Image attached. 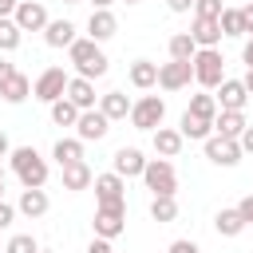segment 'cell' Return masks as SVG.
Here are the masks:
<instances>
[{"label":"cell","instance_id":"obj_1","mask_svg":"<svg viewBox=\"0 0 253 253\" xmlns=\"http://www.w3.org/2000/svg\"><path fill=\"white\" fill-rule=\"evenodd\" d=\"M67 55H71V63H75V71L83 75V79H99V75H107V55L99 51V43L87 36V40H75L71 47H67Z\"/></svg>","mask_w":253,"mask_h":253},{"label":"cell","instance_id":"obj_2","mask_svg":"<svg viewBox=\"0 0 253 253\" xmlns=\"http://www.w3.org/2000/svg\"><path fill=\"white\" fill-rule=\"evenodd\" d=\"M12 170H16V178H20L24 186H43V182H47V162L40 158L36 146L12 150Z\"/></svg>","mask_w":253,"mask_h":253},{"label":"cell","instance_id":"obj_3","mask_svg":"<svg viewBox=\"0 0 253 253\" xmlns=\"http://www.w3.org/2000/svg\"><path fill=\"white\" fill-rule=\"evenodd\" d=\"M194 79L206 91H217V83L225 79V59H221L217 47H198V55H194Z\"/></svg>","mask_w":253,"mask_h":253},{"label":"cell","instance_id":"obj_4","mask_svg":"<svg viewBox=\"0 0 253 253\" xmlns=\"http://www.w3.org/2000/svg\"><path fill=\"white\" fill-rule=\"evenodd\" d=\"M126 229V202H103L95 210V237H119Z\"/></svg>","mask_w":253,"mask_h":253},{"label":"cell","instance_id":"obj_5","mask_svg":"<svg viewBox=\"0 0 253 253\" xmlns=\"http://www.w3.org/2000/svg\"><path fill=\"white\" fill-rule=\"evenodd\" d=\"M162 119H166V103H162L158 95H142V99L130 107V123H134L138 130H158Z\"/></svg>","mask_w":253,"mask_h":253},{"label":"cell","instance_id":"obj_6","mask_svg":"<svg viewBox=\"0 0 253 253\" xmlns=\"http://www.w3.org/2000/svg\"><path fill=\"white\" fill-rule=\"evenodd\" d=\"M142 182H146V190H154V194H174V190H178V174H174V166H170L166 158H146Z\"/></svg>","mask_w":253,"mask_h":253},{"label":"cell","instance_id":"obj_7","mask_svg":"<svg viewBox=\"0 0 253 253\" xmlns=\"http://www.w3.org/2000/svg\"><path fill=\"white\" fill-rule=\"evenodd\" d=\"M190 79H194V59H170V63L158 67L162 91H182V87H190Z\"/></svg>","mask_w":253,"mask_h":253},{"label":"cell","instance_id":"obj_8","mask_svg":"<svg viewBox=\"0 0 253 253\" xmlns=\"http://www.w3.org/2000/svg\"><path fill=\"white\" fill-rule=\"evenodd\" d=\"M67 75H63V67H47L40 79H36V87H32V95L40 99V103H55V99H63L67 95Z\"/></svg>","mask_w":253,"mask_h":253},{"label":"cell","instance_id":"obj_9","mask_svg":"<svg viewBox=\"0 0 253 253\" xmlns=\"http://www.w3.org/2000/svg\"><path fill=\"white\" fill-rule=\"evenodd\" d=\"M241 142L237 138H221V134H210L206 138V158L213 162V166H237L241 162Z\"/></svg>","mask_w":253,"mask_h":253},{"label":"cell","instance_id":"obj_10","mask_svg":"<svg viewBox=\"0 0 253 253\" xmlns=\"http://www.w3.org/2000/svg\"><path fill=\"white\" fill-rule=\"evenodd\" d=\"M12 20L20 24V32H43L51 20H47V8H43V0H20L16 4V12H12Z\"/></svg>","mask_w":253,"mask_h":253},{"label":"cell","instance_id":"obj_11","mask_svg":"<svg viewBox=\"0 0 253 253\" xmlns=\"http://www.w3.org/2000/svg\"><path fill=\"white\" fill-rule=\"evenodd\" d=\"M107 130H111V119H107L103 111H95V107H91V111H83V115H79V123H75V134H79L83 142H99Z\"/></svg>","mask_w":253,"mask_h":253},{"label":"cell","instance_id":"obj_12","mask_svg":"<svg viewBox=\"0 0 253 253\" xmlns=\"http://www.w3.org/2000/svg\"><path fill=\"white\" fill-rule=\"evenodd\" d=\"M95 198H99V206L103 202H126V182H123V174H95Z\"/></svg>","mask_w":253,"mask_h":253},{"label":"cell","instance_id":"obj_13","mask_svg":"<svg viewBox=\"0 0 253 253\" xmlns=\"http://www.w3.org/2000/svg\"><path fill=\"white\" fill-rule=\"evenodd\" d=\"M142 170H146V158H142L138 146H119V150H115V174H123V178H142Z\"/></svg>","mask_w":253,"mask_h":253},{"label":"cell","instance_id":"obj_14","mask_svg":"<svg viewBox=\"0 0 253 253\" xmlns=\"http://www.w3.org/2000/svg\"><path fill=\"white\" fill-rule=\"evenodd\" d=\"M115 32H119L115 12H111V8H95V12H91V20H87V36H91L95 43H103V40H111Z\"/></svg>","mask_w":253,"mask_h":253},{"label":"cell","instance_id":"obj_15","mask_svg":"<svg viewBox=\"0 0 253 253\" xmlns=\"http://www.w3.org/2000/svg\"><path fill=\"white\" fill-rule=\"evenodd\" d=\"M245 99H249V91H245L241 79H221V83H217V103H221V111H245Z\"/></svg>","mask_w":253,"mask_h":253},{"label":"cell","instance_id":"obj_16","mask_svg":"<svg viewBox=\"0 0 253 253\" xmlns=\"http://www.w3.org/2000/svg\"><path fill=\"white\" fill-rule=\"evenodd\" d=\"M16 210H20L24 217H43V213H47V194H43V186H24Z\"/></svg>","mask_w":253,"mask_h":253},{"label":"cell","instance_id":"obj_17","mask_svg":"<svg viewBox=\"0 0 253 253\" xmlns=\"http://www.w3.org/2000/svg\"><path fill=\"white\" fill-rule=\"evenodd\" d=\"M190 36L198 40V47H217V40H221V24H217V20H210V16H194Z\"/></svg>","mask_w":253,"mask_h":253},{"label":"cell","instance_id":"obj_18","mask_svg":"<svg viewBox=\"0 0 253 253\" xmlns=\"http://www.w3.org/2000/svg\"><path fill=\"white\" fill-rule=\"evenodd\" d=\"M245 126H249L245 123V111H221L213 119V134H221V138H241Z\"/></svg>","mask_w":253,"mask_h":253},{"label":"cell","instance_id":"obj_19","mask_svg":"<svg viewBox=\"0 0 253 253\" xmlns=\"http://www.w3.org/2000/svg\"><path fill=\"white\" fill-rule=\"evenodd\" d=\"M178 130H182V138H198V142H206V138L213 134V119H202V115L186 111L182 123H178Z\"/></svg>","mask_w":253,"mask_h":253},{"label":"cell","instance_id":"obj_20","mask_svg":"<svg viewBox=\"0 0 253 253\" xmlns=\"http://www.w3.org/2000/svg\"><path fill=\"white\" fill-rule=\"evenodd\" d=\"M43 40H47V47H71L75 43V24L71 20H51L43 28Z\"/></svg>","mask_w":253,"mask_h":253},{"label":"cell","instance_id":"obj_21","mask_svg":"<svg viewBox=\"0 0 253 253\" xmlns=\"http://www.w3.org/2000/svg\"><path fill=\"white\" fill-rule=\"evenodd\" d=\"M130 107H134V103H130L123 91H107V95H99V111H103L111 123H115V119H126Z\"/></svg>","mask_w":253,"mask_h":253},{"label":"cell","instance_id":"obj_22","mask_svg":"<svg viewBox=\"0 0 253 253\" xmlns=\"http://www.w3.org/2000/svg\"><path fill=\"white\" fill-rule=\"evenodd\" d=\"M67 99H71L79 111H91V107H95V83H91V79H83V75H79V79H71V83H67Z\"/></svg>","mask_w":253,"mask_h":253},{"label":"cell","instance_id":"obj_23","mask_svg":"<svg viewBox=\"0 0 253 253\" xmlns=\"http://www.w3.org/2000/svg\"><path fill=\"white\" fill-rule=\"evenodd\" d=\"M91 182H95V174H91L87 162H71V166H63V190H87Z\"/></svg>","mask_w":253,"mask_h":253},{"label":"cell","instance_id":"obj_24","mask_svg":"<svg viewBox=\"0 0 253 253\" xmlns=\"http://www.w3.org/2000/svg\"><path fill=\"white\" fill-rule=\"evenodd\" d=\"M245 225H249V221L241 217V210H217V217H213V229H217L221 237H237Z\"/></svg>","mask_w":253,"mask_h":253},{"label":"cell","instance_id":"obj_25","mask_svg":"<svg viewBox=\"0 0 253 253\" xmlns=\"http://www.w3.org/2000/svg\"><path fill=\"white\" fill-rule=\"evenodd\" d=\"M130 83H134L138 91L154 87V83H158V63H150V59H134V63H130Z\"/></svg>","mask_w":253,"mask_h":253},{"label":"cell","instance_id":"obj_26","mask_svg":"<svg viewBox=\"0 0 253 253\" xmlns=\"http://www.w3.org/2000/svg\"><path fill=\"white\" fill-rule=\"evenodd\" d=\"M154 150H158L162 158H174V154L182 150V130H170V126H158V130H154Z\"/></svg>","mask_w":253,"mask_h":253},{"label":"cell","instance_id":"obj_27","mask_svg":"<svg viewBox=\"0 0 253 253\" xmlns=\"http://www.w3.org/2000/svg\"><path fill=\"white\" fill-rule=\"evenodd\" d=\"M51 154H55L59 170H63V166H71V162H83V138H59Z\"/></svg>","mask_w":253,"mask_h":253},{"label":"cell","instance_id":"obj_28","mask_svg":"<svg viewBox=\"0 0 253 253\" xmlns=\"http://www.w3.org/2000/svg\"><path fill=\"white\" fill-rule=\"evenodd\" d=\"M0 95H4V103H24L28 95H32V83H28V75L24 71H16L4 87H0Z\"/></svg>","mask_w":253,"mask_h":253},{"label":"cell","instance_id":"obj_29","mask_svg":"<svg viewBox=\"0 0 253 253\" xmlns=\"http://www.w3.org/2000/svg\"><path fill=\"white\" fill-rule=\"evenodd\" d=\"M150 217L154 221H174L178 217V202H174V194H154V202H150Z\"/></svg>","mask_w":253,"mask_h":253},{"label":"cell","instance_id":"obj_30","mask_svg":"<svg viewBox=\"0 0 253 253\" xmlns=\"http://www.w3.org/2000/svg\"><path fill=\"white\" fill-rule=\"evenodd\" d=\"M194 55H198V40L190 32L170 36V59H194Z\"/></svg>","mask_w":253,"mask_h":253},{"label":"cell","instance_id":"obj_31","mask_svg":"<svg viewBox=\"0 0 253 253\" xmlns=\"http://www.w3.org/2000/svg\"><path fill=\"white\" fill-rule=\"evenodd\" d=\"M79 115H83V111H79V107H75V103H71L67 95L51 103V119H55L59 126H75V123H79Z\"/></svg>","mask_w":253,"mask_h":253},{"label":"cell","instance_id":"obj_32","mask_svg":"<svg viewBox=\"0 0 253 253\" xmlns=\"http://www.w3.org/2000/svg\"><path fill=\"white\" fill-rule=\"evenodd\" d=\"M20 24L12 20V16H0V51H16L20 47Z\"/></svg>","mask_w":253,"mask_h":253},{"label":"cell","instance_id":"obj_33","mask_svg":"<svg viewBox=\"0 0 253 253\" xmlns=\"http://www.w3.org/2000/svg\"><path fill=\"white\" fill-rule=\"evenodd\" d=\"M186 111H194V115H202V119H217V95L198 91V95L190 99V107H186Z\"/></svg>","mask_w":253,"mask_h":253},{"label":"cell","instance_id":"obj_34","mask_svg":"<svg viewBox=\"0 0 253 253\" xmlns=\"http://www.w3.org/2000/svg\"><path fill=\"white\" fill-rule=\"evenodd\" d=\"M217 24H221V36H245V20H241V8H225V12L217 16Z\"/></svg>","mask_w":253,"mask_h":253},{"label":"cell","instance_id":"obj_35","mask_svg":"<svg viewBox=\"0 0 253 253\" xmlns=\"http://www.w3.org/2000/svg\"><path fill=\"white\" fill-rule=\"evenodd\" d=\"M4 253H40V245H36V237L32 233H16L12 241H8V249Z\"/></svg>","mask_w":253,"mask_h":253},{"label":"cell","instance_id":"obj_36","mask_svg":"<svg viewBox=\"0 0 253 253\" xmlns=\"http://www.w3.org/2000/svg\"><path fill=\"white\" fill-rule=\"evenodd\" d=\"M225 8H221V0H194V16H210V20H217Z\"/></svg>","mask_w":253,"mask_h":253},{"label":"cell","instance_id":"obj_37","mask_svg":"<svg viewBox=\"0 0 253 253\" xmlns=\"http://www.w3.org/2000/svg\"><path fill=\"white\" fill-rule=\"evenodd\" d=\"M12 217H16V206H8V202L0 198V229H8V225H12Z\"/></svg>","mask_w":253,"mask_h":253},{"label":"cell","instance_id":"obj_38","mask_svg":"<svg viewBox=\"0 0 253 253\" xmlns=\"http://www.w3.org/2000/svg\"><path fill=\"white\" fill-rule=\"evenodd\" d=\"M87 253H115V249H111V241H107V237H95V241L87 245Z\"/></svg>","mask_w":253,"mask_h":253},{"label":"cell","instance_id":"obj_39","mask_svg":"<svg viewBox=\"0 0 253 253\" xmlns=\"http://www.w3.org/2000/svg\"><path fill=\"white\" fill-rule=\"evenodd\" d=\"M237 142H241V150H245V154H253V126H245Z\"/></svg>","mask_w":253,"mask_h":253},{"label":"cell","instance_id":"obj_40","mask_svg":"<svg viewBox=\"0 0 253 253\" xmlns=\"http://www.w3.org/2000/svg\"><path fill=\"white\" fill-rule=\"evenodd\" d=\"M237 210H241V217L253 225V194H249V198H241V206H237Z\"/></svg>","mask_w":253,"mask_h":253},{"label":"cell","instance_id":"obj_41","mask_svg":"<svg viewBox=\"0 0 253 253\" xmlns=\"http://www.w3.org/2000/svg\"><path fill=\"white\" fill-rule=\"evenodd\" d=\"M170 253H202V249H198L194 241H174V245H170Z\"/></svg>","mask_w":253,"mask_h":253},{"label":"cell","instance_id":"obj_42","mask_svg":"<svg viewBox=\"0 0 253 253\" xmlns=\"http://www.w3.org/2000/svg\"><path fill=\"white\" fill-rule=\"evenodd\" d=\"M12 75H16V67H12V63H8V59H0V87H4V83H8V79H12Z\"/></svg>","mask_w":253,"mask_h":253},{"label":"cell","instance_id":"obj_43","mask_svg":"<svg viewBox=\"0 0 253 253\" xmlns=\"http://www.w3.org/2000/svg\"><path fill=\"white\" fill-rule=\"evenodd\" d=\"M241 20H245V32H253V0L241 4Z\"/></svg>","mask_w":253,"mask_h":253},{"label":"cell","instance_id":"obj_44","mask_svg":"<svg viewBox=\"0 0 253 253\" xmlns=\"http://www.w3.org/2000/svg\"><path fill=\"white\" fill-rule=\"evenodd\" d=\"M170 4V12H190L194 8V0H166Z\"/></svg>","mask_w":253,"mask_h":253},{"label":"cell","instance_id":"obj_45","mask_svg":"<svg viewBox=\"0 0 253 253\" xmlns=\"http://www.w3.org/2000/svg\"><path fill=\"white\" fill-rule=\"evenodd\" d=\"M241 59L253 67V40H245V47H241Z\"/></svg>","mask_w":253,"mask_h":253},{"label":"cell","instance_id":"obj_46","mask_svg":"<svg viewBox=\"0 0 253 253\" xmlns=\"http://www.w3.org/2000/svg\"><path fill=\"white\" fill-rule=\"evenodd\" d=\"M16 4H20V0H0V16H12V12H16Z\"/></svg>","mask_w":253,"mask_h":253},{"label":"cell","instance_id":"obj_47","mask_svg":"<svg viewBox=\"0 0 253 253\" xmlns=\"http://www.w3.org/2000/svg\"><path fill=\"white\" fill-rule=\"evenodd\" d=\"M241 83H245V91H249V95H253V67H249V71H245V79H241Z\"/></svg>","mask_w":253,"mask_h":253},{"label":"cell","instance_id":"obj_48","mask_svg":"<svg viewBox=\"0 0 253 253\" xmlns=\"http://www.w3.org/2000/svg\"><path fill=\"white\" fill-rule=\"evenodd\" d=\"M4 154H8V134L0 130V158H4Z\"/></svg>","mask_w":253,"mask_h":253},{"label":"cell","instance_id":"obj_49","mask_svg":"<svg viewBox=\"0 0 253 253\" xmlns=\"http://www.w3.org/2000/svg\"><path fill=\"white\" fill-rule=\"evenodd\" d=\"M91 4H95V8H111L115 0H91Z\"/></svg>","mask_w":253,"mask_h":253},{"label":"cell","instance_id":"obj_50","mask_svg":"<svg viewBox=\"0 0 253 253\" xmlns=\"http://www.w3.org/2000/svg\"><path fill=\"white\" fill-rule=\"evenodd\" d=\"M0 194H4V178H0Z\"/></svg>","mask_w":253,"mask_h":253},{"label":"cell","instance_id":"obj_51","mask_svg":"<svg viewBox=\"0 0 253 253\" xmlns=\"http://www.w3.org/2000/svg\"><path fill=\"white\" fill-rule=\"evenodd\" d=\"M63 4H79V0H63Z\"/></svg>","mask_w":253,"mask_h":253},{"label":"cell","instance_id":"obj_52","mask_svg":"<svg viewBox=\"0 0 253 253\" xmlns=\"http://www.w3.org/2000/svg\"><path fill=\"white\" fill-rule=\"evenodd\" d=\"M126 4H138V0H126Z\"/></svg>","mask_w":253,"mask_h":253},{"label":"cell","instance_id":"obj_53","mask_svg":"<svg viewBox=\"0 0 253 253\" xmlns=\"http://www.w3.org/2000/svg\"><path fill=\"white\" fill-rule=\"evenodd\" d=\"M0 178H4V170H0Z\"/></svg>","mask_w":253,"mask_h":253},{"label":"cell","instance_id":"obj_54","mask_svg":"<svg viewBox=\"0 0 253 253\" xmlns=\"http://www.w3.org/2000/svg\"><path fill=\"white\" fill-rule=\"evenodd\" d=\"M40 253H47V249H40Z\"/></svg>","mask_w":253,"mask_h":253}]
</instances>
